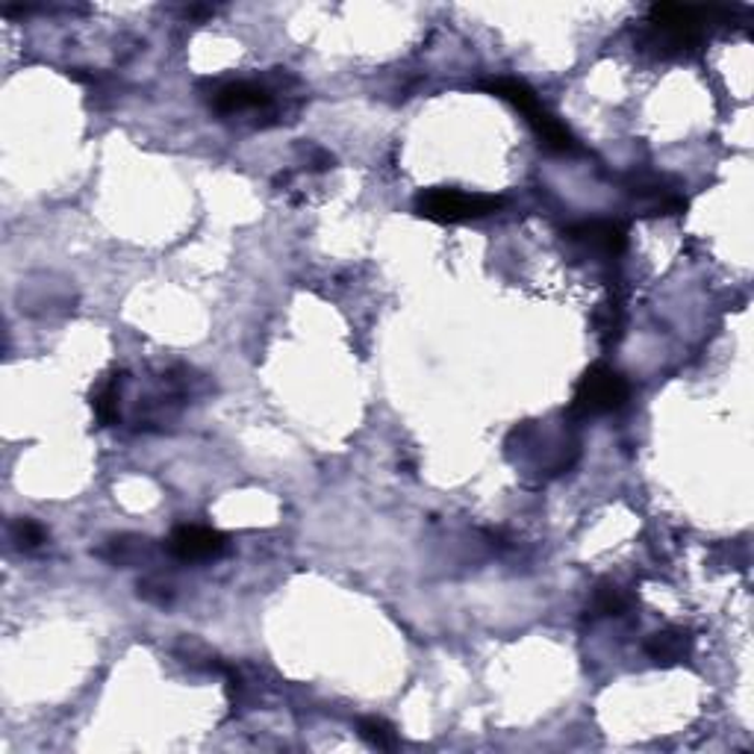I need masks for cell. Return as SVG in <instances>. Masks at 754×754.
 <instances>
[{"mask_svg":"<svg viewBox=\"0 0 754 754\" xmlns=\"http://www.w3.org/2000/svg\"><path fill=\"white\" fill-rule=\"evenodd\" d=\"M631 398V384L628 377L617 368L605 366V363H596L592 368L584 372V377L575 387V398H572L569 413L575 415H605L613 413L619 407H625V401Z\"/></svg>","mask_w":754,"mask_h":754,"instance_id":"obj_3","label":"cell"},{"mask_svg":"<svg viewBox=\"0 0 754 754\" xmlns=\"http://www.w3.org/2000/svg\"><path fill=\"white\" fill-rule=\"evenodd\" d=\"M12 543L19 545L21 552H36L47 543L45 528L36 522V519H19L12 524Z\"/></svg>","mask_w":754,"mask_h":754,"instance_id":"obj_11","label":"cell"},{"mask_svg":"<svg viewBox=\"0 0 754 754\" xmlns=\"http://www.w3.org/2000/svg\"><path fill=\"white\" fill-rule=\"evenodd\" d=\"M690 652H692V636H690V631H684V628H666V631H657V634L648 636V643H645V654H648L654 663H661V666H675V663L687 661Z\"/></svg>","mask_w":754,"mask_h":754,"instance_id":"obj_7","label":"cell"},{"mask_svg":"<svg viewBox=\"0 0 754 754\" xmlns=\"http://www.w3.org/2000/svg\"><path fill=\"white\" fill-rule=\"evenodd\" d=\"M504 198L496 195H472L463 189H445L433 186L415 195V212L436 224H463V221H478L501 210Z\"/></svg>","mask_w":754,"mask_h":754,"instance_id":"obj_2","label":"cell"},{"mask_svg":"<svg viewBox=\"0 0 754 754\" xmlns=\"http://www.w3.org/2000/svg\"><path fill=\"white\" fill-rule=\"evenodd\" d=\"M357 731H359V736H363V740L372 745V749H384V752H392V749H398L396 728L389 725L387 719H377V717L359 719Z\"/></svg>","mask_w":754,"mask_h":754,"instance_id":"obj_9","label":"cell"},{"mask_svg":"<svg viewBox=\"0 0 754 754\" xmlns=\"http://www.w3.org/2000/svg\"><path fill=\"white\" fill-rule=\"evenodd\" d=\"M271 92L266 86L251 84V80H240V84L221 86L219 92L212 95V110L219 115H240V112H257L271 107Z\"/></svg>","mask_w":754,"mask_h":754,"instance_id":"obj_6","label":"cell"},{"mask_svg":"<svg viewBox=\"0 0 754 754\" xmlns=\"http://www.w3.org/2000/svg\"><path fill=\"white\" fill-rule=\"evenodd\" d=\"M634 195L645 215H675L687 207L684 195L678 189H666L663 184H640L634 186Z\"/></svg>","mask_w":754,"mask_h":754,"instance_id":"obj_8","label":"cell"},{"mask_svg":"<svg viewBox=\"0 0 754 754\" xmlns=\"http://www.w3.org/2000/svg\"><path fill=\"white\" fill-rule=\"evenodd\" d=\"M487 92H492L501 101L513 103L515 110L522 112L528 124L534 127L536 138L545 151H554V154H572L578 151V138L572 136V130L563 124L552 110H545V103L540 101V95L524 84V80H515V77H496L489 80Z\"/></svg>","mask_w":754,"mask_h":754,"instance_id":"obj_1","label":"cell"},{"mask_svg":"<svg viewBox=\"0 0 754 754\" xmlns=\"http://www.w3.org/2000/svg\"><path fill=\"white\" fill-rule=\"evenodd\" d=\"M625 608L628 596L617 584H601L592 596V605H589L592 617H619V613H625Z\"/></svg>","mask_w":754,"mask_h":754,"instance_id":"obj_10","label":"cell"},{"mask_svg":"<svg viewBox=\"0 0 754 754\" xmlns=\"http://www.w3.org/2000/svg\"><path fill=\"white\" fill-rule=\"evenodd\" d=\"M228 548V540L212 528L203 524H180L171 540H168V552L175 554L180 563H203L215 561Z\"/></svg>","mask_w":754,"mask_h":754,"instance_id":"obj_4","label":"cell"},{"mask_svg":"<svg viewBox=\"0 0 754 754\" xmlns=\"http://www.w3.org/2000/svg\"><path fill=\"white\" fill-rule=\"evenodd\" d=\"M92 404L98 419H101V424L115 422V415H119V387H115V380L103 384V387L95 392Z\"/></svg>","mask_w":754,"mask_h":754,"instance_id":"obj_12","label":"cell"},{"mask_svg":"<svg viewBox=\"0 0 754 754\" xmlns=\"http://www.w3.org/2000/svg\"><path fill=\"white\" fill-rule=\"evenodd\" d=\"M563 236L569 242H575V245H580V248L596 251V254H605V257H619L628 245L625 228H622L619 221L608 219L578 221V224H572Z\"/></svg>","mask_w":754,"mask_h":754,"instance_id":"obj_5","label":"cell"}]
</instances>
